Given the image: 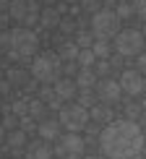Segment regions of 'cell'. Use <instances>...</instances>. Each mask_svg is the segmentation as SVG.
I'll list each match as a JSON object with an SVG mask.
<instances>
[{
    "label": "cell",
    "instance_id": "6da1fadb",
    "mask_svg": "<svg viewBox=\"0 0 146 159\" xmlns=\"http://www.w3.org/2000/svg\"><path fill=\"white\" fill-rule=\"evenodd\" d=\"M99 146L110 159H130L141 154L144 133L133 120H115L107 123V128L99 133Z\"/></svg>",
    "mask_w": 146,
    "mask_h": 159
},
{
    "label": "cell",
    "instance_id": "7a4b0ae2",
    "mask_svg": "<svg viewBox=\"0 0 146 159\" xmlns=\"http://www.w3.org/2000/svg\"><path fill=\"white\" fill-rule=\"evenodd\" d=\"M0 44L8 50V55L13 60H26V57L34 55L39 42H37L34 31H29L26 26H21V29H11L5 34H0Z\"/></svg>",
    "mask_w": 146,
    "mask_h": 159
},
{
    "label": "cell",
    "instance_id": "3957f363",
    "mask_svg": "<svg viewBox=\"0 0 146 159\" xmlns=\"http://www.w3.org/2000/svg\"><path fill=\"white\" fill-rule=\"evenodd\" d=\"M29 73L37 78V81L42 84H50L55 81L57 73H60V55H50V52H44V55H37L34 63H31Z\"/></svg>",
    "mask_w": 146,
    "mask_h": 159
},
{
    "label": "cell",
    "instance_id": "277c9868",
    "mask_svg": "<svg viewBox=\"0 0 146 159\" xmlns=\"http://www.w3.org/2000/svg\"><path fill=\"white\" fill-rule=\"evenodd\" d=\"M120 18H117L115 11H97L91 16V34L97 39H110L120 34Z\"/></svg>",
    "mask_w": 146,
    "mask_h": 159
},
{
    "label": "cell",
    "instance_id": "5b68a950",
    "mask_svg": "<svg viewBox=\"0 0 146 159\" xmlns=\"http://www.w3.org/2000/svg\"><path fill=\"white\" fill-rule=\"evenodd\" d=\"M89 110L86 107H81V104H65V107L60 110V123L65 130H68V133H78V130H84L86 125H89Z\"/></svg>",
    "mask_w": 146,
    "mask_h": 159
},
{
    "label": "cell",
    "instance_id": "8992f818",
    "mask_svg": "<svg viewBox=\"0 0 146 159\" xmlns=\"http://www.w3.org/2000/svg\"><path fill=\"white\" fill-rule=\"evenodd\" d=\"M115 50L125 57H133V55H141L144 50V31L138 29H123L120 34L115 37Z\"/></svg>",
    "mask_w": 146,
    "mask_h": 159
},
{
    "label": "cell",
    "instance_id": "52a82bcc",
    "mask_svg": "<svg viewBox=\"0 0 146 159\" xmlns=\"http://www.w3.org/2000/svg\"><path fill=\"white\" fill-rule=\"evenodd\" d=\"M8 16L13 18V21H21L24 26H31L34 21H39L42 11H39V5L34 3V0H11Z\"/></svg>",
    "mask_w": 146,
    "mask_h": 159
},
{
    "label": "cell",
    "instance_id": "ba28073f",
    "mask_svg": "<svg viewBox=\"0 0 146 159\" xmlns=\"http://www.w3.org/2000/svg\"><path fill=\"white\" fill-rule=\"evenodd\" d=\"M84 138L78 136V133H65L57 138V146H55V154L57 157H63V159H78L84 154Z\"/></svg>",
    "mask_w": 146,
    "mask_h": 159
},
{
    "label": "cell",
    "instance_id": "9c48e42d",
    "mask_svg": "<svg viewBox=\"0 0 146 159\" xmlns=\"http://www.w3.org/2000/svg\"><path fill=\"white\" fill-rule=\"evenodd\" d=\"M120 86H123V91L128 97H138L144 91V76L138 73L136 68H130V70H123V76H120Z\"/></svg>",
    "mask_w": 146,
    "mask_h": 159
},
{
    "label": "cell",
    "instance_id": "30bf717a",
    "mask_svg": "<svg viewBox=\"0 0 146 159\" xmlns=\"http://www.w3.org/2000/svg\"><path fill=\"white\" fill-rule=\"evenodd\" d=\"M97 94H99V99H102V102L112 104V102H117V99H120L123 86H120V81H112V78H102V81H99V86H97Z\"/></svg>",
    "mask_w": 146,
    "mask_h": 159
},
{
    "label": "cell",
    "instance_id": "8fae6325",
    "mask_svg": "<svg viewBox=\"0 0 146 159\" xmlns=\"http://www.w3.org/2000/svg\"><path fill=\"white\" fill-rule=\"evenodd\" d=\"M78 91V84L73 81V78H57L55 81V97L60 99V102H71L73 97H76Z\"/></svg>",
    "mask_w": 146,
    "mask_h": 159
},
{
    "label": "cell",
    "instance_id": "7c38bea8",
    "mask_svg": "<svg viewBox=\"0 0 146 159\" xmlns=\"http://www.w3.org/2000/svg\"><path fill=\"white\" fill-rule=\"evenodd\" d=\"M52 149L50 141H34V143H26V159H50Z\"/></svg>",
    "mask_w": 146,
    "mask_h": 159
},
{
    "label": "cell",
    "instance_id": "4fadbf2b",
    "mask_svg": "<svg viewBox=\"0 0 146 159\" xmlns=\"http://www.w3.org/2000/svg\"><path fill=\"white\" fill-rule=\"evenodd\" d=\"M37 133L42 136V141H57V138H60V123L42 120V123L37 125Z\"/></svg>",
    "mask_w": 146,
    "mask_h": 159
},
{
    "label": "cell",
    "instance_id": "5bb4252c",
    "mask_svg": "<svg viewBox=\"0 0 146 159\" xmlns=\"http://www.w3.org/2000/svg\"><path fill=\"white\" fill-rule=\"evenodd\" d=\"M76 84H78V89H81V91H89L91 86L97 84V70L81 68V70H78V76H76Z\"/></svg>",
    "mask_w": 146,
    "mask_h": 159
},
{
    "label": "cell",
    "instance_id": "9a60e30c",
    "mask_svg": "<svg viewBox=\"0 0 146 159\" xmlns=\"http://www.w3.org/2000/svg\"><path fill=\"white\" fill-rule=\"evenodd\" d=\"M5 146H8V149H26V133L21 128L8 130V136H5Z\"/></svg>",
    "mask_w": 146,
    "mask_h": 159
},
{
    "label": "cell",
    "instance_id": "2e32d148",
    "mask_svg": "<svg viewBox=\"0 0 146 159\" xmlns=\"http://www.w3.org/2000/svg\"><path fill=\"white\" fill-rule=\"evenodd\" d=\"M78 52H81V47H78L76 42H63V44H60V60L76 63V60H78Z\"/></svg>",
    "mask_w": 146,
    "mask_h": 159
},
{
    "label": "cell",
    "instance_id": "e0dca14e",
    "mask_svg": "<svg viewBox=\"0 0 146 159\" xmlns=\"http://www.w3.org/2000/svg\"><path fill=\"white\" fill-rule=\"evenodd\" d=\"M39 21H42V26L44 29H55V26H60V13H57L55 8H44L42 11V16H39Z\"/></svg>",
    "mask_w": 146,
    "mask_h": 159
},
{
    "label": "cell",
    "instance_id": "ac0fdd59",
    "mask_svg": "<svg viewBox=\"0 0 146 159\" xmlns=\"http://www.w3.org/2000/svg\"><path fill=\"white\" fill-rule=\"evenodd\" d=\"M91 52L97 55V60H107L110 57V42L107 39H97V42L91 44Z\"/></svg>",
    "mask_w": 146,
    "mask_h": 159
},
{
    "label": "cell",
    "instance_id": "d6986e66",
    "mask_svg": "<svg viewBox=\"0 0 146 159\" xmlns=\"http://www.w3.org/2000/svg\"><path fill=\"white\" fill-rule=\"evenodd\" d=\"M5 81H11L13 86L26 84V70H24V68H11V70H8V78H5Z\"/></svg>",
    "mask_w": 146,
    "mask_h": 159
},
{
    "label": "cell",
    "instance_id": "ffe728a7",
    "mask_svg": "<svg viewBox=\"0 0 146 159\" xmlns=\"http://www.w3.org/2000/svg\"><path fill=\"white\" fill-rule=\"evenodd\" d=\"M94 63H97V55L91 50H81L78 52V65H81V68H91Z\"/></svg>",
    "mask_w": 146,
    "mask_h": 159
},
{
    "label": "cell",
    "instance_id": "44dd1931",
    "mask_svg": "<svg viewBox=\"0 0 146 159\" xmlns=\"http://www.w3.org/2000/svg\"><path fill=\"white\" fill-rule=\"evenodd\" d=\"M11 115L13 117H26V115H29V102H24V99L13 102L11 104Z\"/></svg>",
    "mask_w": 146,
    "mask_h": 159
},
{
    "label": "cell",
    "instance_id": "7402d4cb",
    "mask_svg": "<svg viewBox=\"0 0 146 159\" xmlns=\"http://www.w3.org/2000/svg\"><path fill=\"white\" fill-rule=\"evenodd\" d=\"M94 42H97V37L94 34H86V31H81V34L76 37V44L81 50H91V44H94Z\"/></svg>",
    "mask_w": 146,
    "mask_h": 159
},
{
    "label": "cell",
    "instance_id": "603a6c76",
    "mask_svg": "<svg viewBox=\"0 0 146 159\" xmlns=\"http://www.w3.org/2000/svg\"><path fill=\"white\" fill-rule=\"evenodd\" d=\"M44 115V102L42 99H34V102H29V117H42Z\"/></svg>",
    "mask_w": 146,
    "mask_h": 159
},
{
    "label": "cell",
    "instance_id": "cb8c5ba5",
    "mask_svg": "<svg viewBox=\"0 0 146 159\" xmlns=\"http://www.w3.org/2000/svg\"><path fill=\"white\" fill-rule=\"evenodd\" d=\"M117 18H130V16H133V3H117Z\"/></svg>",
    "mask_w": 146,
    "mask_h": 159
},
{
    "label": "cell",
    "instance_id": "d4e9b609",
    "mask_svg": "<svg viewBox=\"0 0 146 159\" xmlns=\"http://www.w3.org/2000/svg\"><path fill=\"white\" fill-rule=\"evenodd\" d=\"M91 117H94V120H99V123H104V120H110V110L107 107H94L89 112Z\"/></svg>",
    "mask_w": 146,
    "mask_h": 159
},
{
    "label": "cell",
    "instance_id": "484cf974",
    "mask_svg": "<svg viewBox=\"0 0 146 159\" xmlns=\"http://www.w3.org/2000/svg\"><path fill=\"white\" fill-rule=\"evenodd\" d=\"M81 8H84V11H89V13H97L99 0H81Z\"/></svg>",
    "mask_w": 146,
    "mask_h": 159
},
{
    "label": "cell",
    "instance_id": "4316f807",
    "mask_svg": "<svg viewBox=\"0 0 146 159\" xmlns=\"http://www.w3.org/2000/svg\"><path fill=\"white\" fill-rule=\"evenodd\" d=\"M21 130H24V133H29V130H34V117H29V115H26L24 120H21Z\"/></svg>",
    "mask_w": 146,
    "mask_h": 159
},
{
    "label": "cell",
    "instance_id": "83f0119b",
    "mask_svg": "<svg viewBox=\"0 0 146 159\" xmlns=\"http://www.w3.org/2000/svg\"><path fill=\"white\" fill-rule=\"evenodd\" d=\"M97 73L99 76H107L110 73V63L107 60H97Z\"/></svg>",
    "mask_w": 146,
    "mask_h": 159
},
{
    "label": "cell",
    "instance_id": "f1b7e54d",
    "mask_svg": "<svg viewBox=\"0 0 146 159\" xmlns=\"http://www.w3.org/2000/svg\"><path fill=\"white\" fill-rule=\"evenodd\" d=\"M133 11L138 16H146V0H133Z\"/></svg>",
    "mask_w": 146,
    "mask_h": 159
},
{
    "label": "cell",
    "instance_id": "f546056e",
    "mask_svg": "<svg viewBox=\"0 0 146 159\" xmlns=\"http://www.w3.org/2000/svg\"><path fill=\"white\" fill-rule=\"evenodd\" d=\"M60 29L65 31V34H71V31H76V24H73L71 18H65V21H60Z\"/></svg>",
    "mask_w": 146,
    "mask_h": 159
},
{
    "label": "cell",
    "instance_id": "4dcf8cb0",
    "mask_svg": "<svg viewBox=\"0 0 146 159\" xmlns=\"http://www.w3.org/2000/svg\"><path fill=\"white\" fill-rule=\"evenodd\" d=\"M136 70L141 73V70H146V55H138V60H136Z\"/></svg>",
    "mask_w": 146,
    "mask_h": 159
},
{
    "label": "cell",
    "instance_id": "1f68e13d",
    "mask_svg": "<svg viewBox=\"0 0 146 159\" xmlns=\"http://www.w3.org/2000/svg\"><path fill=\"white\" fill-rule=\"evenodd\" d=\"M11 91V81H0V94H8Z\"/></svg>",
    "mask_w": 146,
    "mask_h": 159
},
{
    "label": "cell",
    "instance_id": "d6a6232c",
    "mask_svg": "<svg viewBox=\"0 0 146 159\" xmlns=\"http://www.w3.org/2000/svg\"><path fill=\"white\" fill-rule=\"evenodd\" d=\"M5 136H8V133H5V128H3V125H0V143L5 141Z\"/></svg>",
    "mask_w": 146,
    "mask_h": 159
},
{
    "label": "cell",
    "instance_id": "836d02e7",
    "mask_svg": "<svg viewBox=\"0 0 146 159\" xmlns=\"http://www.w3.org/2000/svg\"><path fill=\"white\" fill-rule=\"evenodd\" d=\"M42 3H44V5L50 8V5H55V0H42Z\"/></svg>",
    "mask_w": 146,
    "mask_h": 159
},
{
    "label": "cell",
    "instance_id": "e575fe53",
    "mask_svg": "<svg viewBox=\"0 0 146 159\" xmlns=\"http://www.w3.org/2000/svg\"><path fill=\"white\" fill-rule=\"evenodd\" d=\"M144 91H146V78H144Z\"/></svg>",
    "mask_w": 146,
    "mask_h": 159
},
{
    "label": "cell",
    "instance_id": "d590c367",
    "mask_svg": "<svg viewBox=\"0 0 146 159\" xmlns=\"http://www.w3.org/2000/svg\"><path fill=\"white\" fill-rule=\"evenodd\" d=\"M144 37H146V26H144Z\"/></svg>",
    "mask_w": 146,
    "mask_h": 159
},
{
    "label": "cell",
    "instance_id": "8d00e7d4",
    "mask_svg": "<svg viewBox=\"0 0 146 159\" xmlns=\"http://www.w3.org/2000/svg\"><path fill=\"white\" fill-rule=\"evenodd\" d=\"M144 107H146V104H144Z\"/></svg>",
    "mask_w": 146,
    "mask_h": 159
}]
</instances>
